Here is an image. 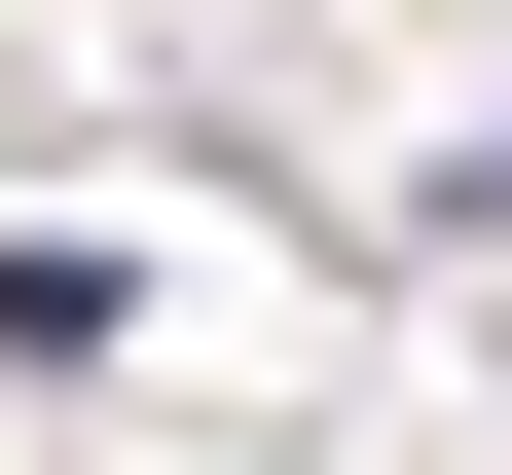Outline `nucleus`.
Instances as JSON below:
<instances>
[{
  "label": "nucleus",
  "mask_w": 512,
  "mask_h": 475,
  "mask_svg": "<svg viewBox=\"0 0 512 475\" xmlns=\"http://www.w3.org/2000/svg\"><path fill=\"white\" fill-rule=\"evenodd\" d=\"M439 220H476V256H512V147H476V183H439Z\"/></svg>",
  "instance_id": "f257e3e1"
}]
</instances>
